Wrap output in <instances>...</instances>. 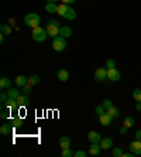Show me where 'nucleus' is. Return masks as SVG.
<instances>
[{
	"mask_svg": "<svg viewBox=\"0 0 141 157\" xmlns=\"http://www.w3.org/2000/svg\"><path fill=\"white\" fill-rule=\"evenodd\" d=\"M24 23L27 27H31V29H35V27L40 26L41 18L37 13H28V14L24 17Z\"/></svg>",
	"mask_w": 141,
	"mask_h": 157,
	"instance_id": "1",
	"label": "nucleus"
},
{
	"mask_svg": "<svg viewBox=\"0 0 141 157\" xmlns=\"http://www.w3.org/2000/svg\"><path fill=\"white\" fill-rule=\"evenodd\" d=\"M31 36H33V40L37 41V43H44V41L47 40L48 37V33L47 30L43 29V27H35V29H33V33H31Z\"/></svg>",
	"mask_w": 141,
	"mask_h": 157,
	"instance_id": "2",
	"label": "nucleus"
},
{
	"mask_svg": "<svg viewBox=\"0 0 141 157\" xmlns=\"http://www.w3.org/2000/svg\"><path fill=\"white\" fill-rule=\"evenodd\" d=\"M45 30H47L48 36L54 38V37L59 36V30H61V27H59V23L57 21V20H50V21L47 23Z\"/></svg>",
	"mask_w": 141,
	"mask_h": 157,
	"instance_id": "3",
	"label": "nucleus"
},
{
	"mask_svg": "<svg viewBox=\"0 0 141 157\" xmlns=\"http://www.w3.org/2000/svg\"><path fill=\"white\" fill-rule=\"evenodd\" d=\"M52 48L58 52L64 51L66 48V38H64V37H61V36L54 37V38H52Z\"/></svg>",
	"mask_w": 141,
	"mask_h": 157,
	"instance_id": "4",
	"label": "nucleus"
},
{
	"mask_svg": "<svg viewBox=\"0 0 141 157\" xmlns=\"http://www.w3.org/2000/svg\"><path fill=\"white\" fill-rule=\"evenodd\" d=\"M120 78H121V72L116 67L114 68H107V79H110L112 82H117Z\"/></svg>",
	"mask_w": 141,
	"mask_h": 157,
	"instance_id": "5",
	"label": "nucleus"
},
{
	"mask_svg": "<svg viewBox=\"0 0 141 157\" xmlns=\"http://www.w3.org/2000/svg\"><path fill=\"white\" fill-rule=\"evenodd\" d=\"M130 151L134 156H141V140H134L130 143Z\"/></svg>",
	"mask_w": 141,
	"mask_h": 157,
	"instance_id": "6",
	"label": "nucleus"
},
{
	"mask_svg": "<svg viewBox=\"0 0 141 157\" xmlns=\"http://www.w3.org/2000/svg\"><path fill=\"white\" fill-rule=\"evenodd\" d=\"M95 79L98 81V82L107 79V70L106 68H98V70L95 71Z\"/></svg>",
	"mask_w": 141,
	"mask_h": 157,
	"instance_id": "7",
	"label": "nucleus"
},
{
	"mask_svg": "<svg viewBox=\"0 0 141 157\" xmlns=\"http://www.w3.org/2000/svg\"><path fill=\"white\" fill-rule=\"evenodd\" d=\"M112 121H113V117L110 116L107 112H105L103 115H100V116H99V122H100L102 126H109V124L112 123Z\"/></svg>",
	"mask_w": 141,
	"mask_h": 157,
	"instance_id": "8",
	"label": "nucleus"
},
{
	"mask_svg": "<svg viewBox=\"0 0 141 157\" xmlns=\"http://www.w3.org/2000/svg\"><path fill=\"white\" fill-rule=\"evenodd\" d=\"M87 140H89L91 143H100L102 136L99 135L98 132L92 130V132H89V133H87Z\"/></svg>",
	"mask_w": 141,
	"mask_h": 157,
	"instance_id": "9",
	"label": "nucleus"
},
{
	"mask_svg": "<svg viewBox=\"0 0 141 157\" xmlns=\"http://www.w3.org/2000/svg\"><path fill=\"white\" fill-rule=\"evenodd\" d=\"M4 106L9 109V112L10 110H16L18 108V103H17V101L16 99H13V98H9L6 102H4Z\"/></svg>",
	"mask_w": 141,
	"mask_h": 157,
	"instance_id": "10",
	"label": "nucleus"
},
{
	"mask_svg": "<svg viewBox=\"0 0 141 157\" xmlns=\"http://www.w3.org/2000/svg\"><path fill=\"white\" fill-rule=\"evenodd\" d=\"M102 151V146H99V143H92L89 147V154L91 156H99Z\"/></svg>",
	"mask_w": 141,
	"mask_h": 157,
	"instance_id": "11",
	"label": "nucleus"
},
{
	"mask_svg": "<svg viewBox=\"0 0 141 157\" xmlns=\"http://www.w3.org/2000/svg\"><path fill=\"white\" fill-rule=\"evenodd\" d=\"M100 146L103 150H109L113 147V139H110V137H103V139L100 140Z\"/></svg>",
	"mask_w": 141,
	"mask_h": 157,
	"instance_id": "12",
	"label": "nucleus"
},
{
	"mask_svg": "<svg viewBox=\"0 0 141 157\" xmlns=\"http://www.w3.org/2000/svg\"><path fill=\"white\" fill-rule=\"evenodd\" d=\"M16 101H17V103H18V106H20V108H24V106H27V105L30 103V98H28V95H24V94L18 96V98L16 99Z\"/></svg>",
	"mask_w": 141,
	"mask_h": 157,
	"instance_id": "13",
	"label": "nucleus"
},
{
	"mask_svg": "<svg viewBox=\"0 0 141 157\" xmlns=\"http://www.w3.org/2000/svg\"><path fill=\"white\" fill-rule=\"evenodd\" d=\"M59 36L64 37V38H68V37L72 36V29L68 26H64L61 27V30H59Z\"/></svg>",
	"mask_w": 141,
	"mask_h": 157,
	"instance_id": "14",
	"label": "nucleus"
},
{
	"mask_svg": "<svg viewBox=\"0 0 141 157\" xmlns=\"http://www.w3.org/2000/svg\"><path fill=\"white\" fill-rule=\"evenodd\" d=\"M57 77H58V79L61 82H66L69 79V72L66 70H59L58 74H57Z\"/></svg>",
	"mask_w": 141,
	"mask_h": 157,
	"instance_id": "15",
	"label": "nucleus"
},
{
	"mask_svg": "<svg viewBox=\"0 0 141 157\" xmlns=\"http://www.w3.org/2000/svg\"><path fill=\"white\" fill-rule=\"evenodd\" d=\"M16 84H17L20 88H23L24 85L28 84V78L24 77V75H18V77L16 78Z\"/></svg>",
	"mask_w": 141,
	"mask_h": 157,
	"instance_id": "16",
	"label": "nucleus"
},
{
	"mask_svg": "<svg viewBox=\"0 0 141 157\" xmlns=\"http://www.w3.org/2000/svg\"><path fill=\"white\" fill-rule=\"evenodd\" d=\"M59 146H61L62 149L71 147V139H69L68 136H62L61 139H59Z\"/></svg>",
	"mask_w": 141,
	"mask_h": 157,
	"instance_id": "17",
	"label": "nucleus"
},
{
	"mask_svg": "<svg viewBox=\"0 0 141 157\" xmlns=\"http://www.w3.org/2000/svg\"><path fill=\"white\" fill-rule=\"evenodd\" d=\"M45 10H47L48 13H57V11H58V4L48 2V3L45 4Z\"/></svg>",
	"mask_w": 141,
	"mask_h": 157,
	"instance_id": "18",
	"label": "nucleus"
},
{
	"mask_svg": "<svg viewBox=\"0 0 141 157\" xmlns=\"http://www.w3.org/2000/svg\"><path fill=\"white\" fill-rule=\"evenodd\" d=\"M10 86H11V81L9 79V78L3 77L0 79V88H2V89H10Z\"/></svg>",
	"mask_w": 141,
	"mask_h": 157,
	"instance_id": "19",
	"label": "nucleus"
},
{
	"mask_svg": "<svg viewBox=\"0 0 141 157\" xmlns=\"http://www.w3.org/2000/svg\"><path fill=\"white\" fill-rule=\"evenodd\" d=\"M68 9H69V4H64V3H62V4H59V6H58V11H57V13H58L59 16H62V17H65Z\"/></svg>",
	"mask_w": 141,
	"mask_h": 157,
	"instance_id": "20",
	"label": "nucleus"
},
{
	"mask_svg": "<svg viewBox=\"0 0 141 157\" xmlns=\"http://www.w3.org/2000/svg\"><path fill=\"white\" fill-rule=\"evenodd\" d=\"M134 123H135V122H134V117H133V116H126V117H124V122H123V124H124V126H126L127 129L133 128V126H134Z\"/></svg>",
	"mask_w": 141,
	"mask_h": 157,
	"instance_id": "21",
	"label": "nucleus"
},
{
	"mask_svg": "<svg viewBox=\"0 0 141 157\" xmlns=\"http://www.w3.org/2000/svg\"><path fill=\"white\" fill-rule=\"evenodd\" d=\"M64 18H66V20H75V18H76V11L73 10L72 7H69V9H68V11H66L65 17H64Z\"/></svg>",
	"mask_w": 141,
	"mask_h": 157,
	"instance_id": "22",
	"label": "nucleus"
},
{
	"mask_svg": "<svg viewBox=\"0 0 141 157\" xmlns=\"http://www.w3.org/2000/svg\"><path fill=\"white\" fill-rule=\"evenodd\" d=\"M107 113L110 115L113 119H117V117H119V115H120V110L117 109V108H114V106H112L110 109H107Z\"/></svg>",
	"mask_w": 141,
	"mask_h": 157,
	"instance_id": "23",
	"label": "nucleus"
},
{
	"mask_svg": "<svg viewBox=\"0 0 141 157\" xmlns=\"http://www.w3.org/2000/svg\"><path fill=\"white\" fill-rule=\"evenodd\" d=\"M7 94H9V98H13V99H17L18 96L21 95L20 91H17V89H14V88H10V89L7 91Z\"/></svg>",
	"mask_w": 141,
	"mask_h": 157,
	"instance_id": "24",
	"label": "nucleus"
},
{
	"mask_svg": "<svg viewBox=\"0 0 141 157\" xmlns=\"http://www.w3.org/2000/svg\"><path fill=\"white\" fill-rule=\"evenodd\" d=\"M40 84V77L38 75H31V77L28 78V85H31V86H35V85Z\"/></svg>",
	"mask_w": 141,
	"mask_h": 157,
	"instance_id": "25",
	"label": "nucleus"
},
{
	"mask_svg": "<svg viewBox=\"0 0 141 157\" xmlns=\"http://www.w3.org/2000/svg\"><path fill=\"white\" fill-rule=\"evenodd\" d=\"M23 123H24L23 117H14V119H13V122H11V126L17 129V128H21Z\"/></svg>",
	"mask_w": 141,
	"mask_h": 157,
	"instance_id": "26",
	"label": "nucleus"
},
{
	"mask_svg": "<svg viewBox=\"0 0 141 157\" xmlns=\"http://www.w3.org/2000/svg\"><path fill=\"white\" fill-rule=\"evenodd\" d=\"M0 133H2V135H10L11 128L9 124H2V126H0Z\"/></svg>",
	"mask_w": 141,
	"mask_h": 157,
	"instance_id": "27",
	"label": "nucleus"
},
{
	"mask_svg": "<svg viewBox=\"0 0 141 157\" xmlns=\"http://www.w3.org/2000/svg\"><path fill=\"white\" fill-rule=\"evenodd\" d=\"M123 150L120 149V147H114V149L112 150V156L113 157H123Z\"/></svg>",
	"mask_w": 141,
	"mask_h": 157,
	"instance_id": "28",
	"label": "nucleus"
},
{
	"mask_svg": "<svg viewBox=\"0 0 141 157\" xmlns=\"http://www.w3.org/2000/svg\"><path fill=\"white\" fill-rule=\"evenodd\" d=\"M0 30H2V33H3L4 36H9V34H11V27L7 26V24H2Z\"/></svg>",
	"mask_w": 141,
	"mask_h": 157,
	"instance_id": "29",
	"label": "nucleus"
},
{
	"mask_svg": "<svg viewBox=\"0 0 141 157\" xmlns=\"http://www.w3.org/2000/svg\"><path fill=\"white\" fill-rule=\"evenodd\" d=\"M133 98L135 102H141V89H134L133 91Z\"/></svg>",
	"mask_w": 141,
	"mask_h": 157,
	"instance_id": "30",
	"label": "nucleus"
},
{
	"mask_svg": "<svg viewBox=\"0 0 141 157\" xmlns=\"http://www.w3.org/2000/svg\"><path fill=\"white\" fill-rule=\"evenodd\" d=\"M61 154H62V157H72L75 153H73L69 147H66V149H62V153Z\"/></svg>",
	"mask_w": 141,
	"mask_h": 157,
	"instance_id": "31",
	"label": "nucleus"
},
{
	"mask_svg": "<svg viewBox=\"0 0 141 157\" xmlns=\"http://www.w3.org/2000/svg\"><path fill=\"white\" fill-rule=\"evenodd\" d=\"M102 105H103V108H105V109L107 110V109H110V108H112V106H113V102H112V101H110V99H105Z\"/></svg>",
	"mask_w": 141,
	"mask_h": 157,
	"instance_id": "32",
	"label": "nucleus"
},
{
	"mask_svg": "<svg viewBox=\"0 0 141 157\" xmlns=\"http://www.w3.org/2000/svg\"><path fill=\"white\" fill-rule=\"evenodd\" d=\"M23 94H24V95H28V94H31V85H24V86H23Z\"/></svg>",
	"mask_w": 141,
	"mask_h": 157,
	"instance_id": "33",
	"label": "nucleus"
},
{
	"mask_svg": "<svg viewBox=\"0 0 141 157\" xmlns=\"http://www.w3.org/2000/svg\"><path fill=\"white\" fill-rule=\"evenodd\" d=\"M73 156H75V157H86L87 153H86V151H83V150H76Z\"/></svg>",
	"mask_w": 141,
	"mask_h": 157,
	"instance_id": "34",
	"label": "nucleus"
},
{
	"mask_svg": "<svg viewBox=\"0 0 141 157\" xmlns=\"http://www.w3.org/2000/svg\"><path fill=\"white\" fill-rule=\"evenodd\" d=\"M96 113H98V116H100V115L105 113V108H103V105H98V106H96Z\"/></svg>",
	"mask_w": 141,
	"mask_h": 157,
	"instance_id": "35",
	"label": "nucleus"
},
{
	"mask_svg": "<svg viewBox=\"0 0 141 157\" xmlns=\"http://www.w3.org/2000/svg\"><path fill=\"white\" fill-rule=\"evenodd\" d=\"M116 67V62H114V59H107V64H106V68H114Z\"/></svg>",
	"mask_w": 141,
	"mask_h": 157,
	"instance_id": "36",
	"label": "nucleus"
},
{
	"mask_svg": "<svg viewBox=\"0 0 141 157\" xmlns=\"http://www.w3.org/2000/svg\"><path fill=\"white\" fill-rule=\"evenodd\" d=\"M9 99V94H6V92H2V94H0V101H2V102H6V101H7Z\"/></svg>",
	"mask_w": 141,
	"mask_h": 157,
	"instance_id": "37",
	"label": "nucleus"
},
{
	"mask_svg": "<svg viewBox=\"0 0 141 157\" xmlns=\"http://www.w3.org/2000/svg\"><path fill=\"white\" fill-rule=\"evenodd\" d=\"M120 133H121V135H126V133H127V128H126V126H124V124H123V126H121V128H120Z\"/></svg>",
	"mask_w": 141,
	"mask_h": 157,
	"instance_id": "38",
	"label": "nucleus"
},
{
	"mask_svg": "<svg viewBox=\"0 0 141 157\" xmlns=\"http://www.w3.org/2000/svg\"><path fill=\"white\" fill-rule=\"evenodd\" d=\"M0 117H2V119H7V117H9L7 112H4V110H2V113H0Z\"/></svg>",
	"mask_w": 141,
	"mask_h": 157,
	"instance_id": "39",
	"label": "nucleus"
},
{
	"mask_svg": "<svg viewBox=\"0 0 141 157\" xmlns=\"http://www.w3.org/2000/svg\"><path fill=\"white\" fill-rule=\"evenodd\" d=\"M135 139H137V140H141V129L135 132Z\"/></svg>",
	"mask_w": 141,
	"mask_h": 157,
	"instance_id": "40",
	"label": "nucleus"
},
{
	"mask_svg": "<svg viewBox=\"0 0 141 157\" xmlns=\"http://www.w3.org/2000/svg\"><path fill=\"white\" fill-rule=\"evenodd\" d=\"M62 3L64 4H71V3H75V2H73V0H61Z\"/></svg>",
	"mask_w": 141,
	"mask_h": 157,
	"instance_id": "41",
	"label": "nucleus"
},
{
	"mask_svg": "<svg viewBox=\"0 0 141 157\" xmlns=\"http://www.w3.org/2000/svg\"><path fill=\"white\" fill-rule=\"evenodd\" d=\"M131 156H134L131 151H130V153H124V154H123V157H131Z\"/></svg>",
	"mask_w": 141,
	"mask_h": 157,
	"instance_id": "42",
	"label": "nucleus"
},
{
	"mask_svg": "<svg viewBox=\"0 0 141 157\" xmlns=\"http://www.w3.org/2000/svg\"><path fill=\"white\" fill-rule=\"evenodd\" d=\"M3 41H4V34L2 33V34H0V43L3 44Z\"/></svg>",
	"mask_w": 141,
	"mask_h": 157,
	"instance_id": "43",
	"label": "nucleus"
},
{
	"mask_svg": "<svg viewBox=\"0 0 141 157\" xmlns=\"http://www.w3.org/2000/svg\"><path fill=\"white\" fill-rule=\"evenodd\" d=\"M135 108H137V110H141V102H137V106H135Z\"/></svg>",
	"mask_w": 141,
	"mask_h": 157,
	"instance_id": "44",
	"label": "nucleus"
},
{
	"mask_svg": "<svg viewBox=\"0 0 141 157\" xmlns=\"http://www.w3.org/2000/svg\"><path fill=\"white\" fill-rule=\"evenodd\" d=\"M48 2H51V3H57V2H61V0H47V3Z\"/></svg>",
	"mask_w": 141,
	"mask_h": 157,
	"instance_id": "45",
	"label": "nucleus"
},
{
	"mask_svg": "<svg viewBox=\"0 0 141 157\" xmlns=\"http://www.w3.org/2000/svg\"><path fill=\"white\" fill-rule=\"evenodd\" d=\"M73 2H76V0H73Z\"/></svg>",
	"mask_w": 141,
	"mask_h": 157,
	"instance_id": "46",
	"label": "nucleus"
}]
</instances>
